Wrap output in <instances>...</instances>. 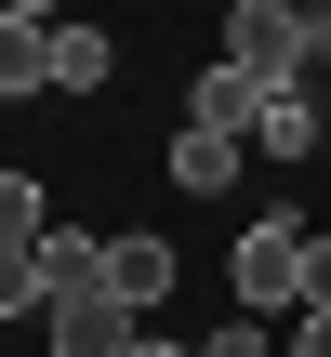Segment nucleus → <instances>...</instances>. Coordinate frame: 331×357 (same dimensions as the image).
<instances>
[{
    "mask_svg": "<svg viewBox=\"0 0 331 357\" xmlns=\"http://www.w3.org/2000/svg\"><path fill=\"white\" fill-rule=\"evenodd\" d=\"M226 66L265 79V93L318 79V53H305V0H226Z\"/></svg>",
    "mask_w": 331,
    "mask_h": 357,
    "instance_id": "nucleus-1",
    "label": "nucleus"
},
{
    "mask_svg": "<svg viewBox=\"0 0 331 357\" xmlns=\"http://www.w3.org/2000/svg\"><path fill=\"white\" fill-rule=\"evenodd\" d=\"M40 238H53L40 172H0V318H27V305H40Z\"/></svg>",
    "mask_w": 331,
    "mask_h": 357,
    "instance_id": "nucleus-2",
    "label": "nucleus"
},
{
    "mask_svg": "<svg viewBox=\"0 0 331 357\" xmlns=\"http://www.w3.org/2000/svg\"><path fill=\"white\" fill-rule=\"evenodd\" d=\"M239 305L252 318H292L305 305V225H252L239 238Z\"/></svg>",
    "mask_w": 331,
    "mask_h": 357,
    "instance_id": "nucleus-3",
    "label": "nucleus"
},
{
    "mask_svg": "<svg viewBox=\"0 0 331 357\" xmlns=\"http://www.w3.org/2000/svg\"><path fill=\"white\" fill-rule=\"evenodd\" d=\"M159 291H172V238H146V225H133V238H106V305H119V318H146Z\"/></svg>",
    "mask_w": 331,
    "mask_h": 357,
    "instance_id": "nucleus-4",
    "label": "nucleus"
},
{
    "mask_svg": "<svg viewBox=\"0 0 331 357\" xmlns=\"http://www.w3.org/2000/svg\"><path fill=\"white\" fill-rule=\"evenodd\" d=\"M252 146H265L279 172H305V159H318V93H305V79L265 93V106H252Z\"/></svg>",
    "mask_w": 331,
    "mask_h": 357,
    "instance_id": "nucleus-5",
    "label": "nucleus"
},
{
    "mask_svg": "<svg viewBox=\"0 0 331 357\" xmlns=\"http://www.w3.org/2000/svg\"><path fill=\"white\" fill-rule=\"evenodd\" d=\"M53 318V357H133V318L106 305V291H80V305H40Z\"/></svg>",
    "mask_w": 331,
    "mask_h": 357,
    "instance_id": "nucleus-6",
    "label": "nucleus"
},
{
    "mask_svg": "<svg viewBox=\"0 0 331 357\" xmlns=\"http://www.w3.org/2000/svg\"><path fill=\"white\" fill-rule=\"evenodd\" d=\"M239 146H252V132H199V119H186V132H172V185H186V199H226V185H239Z\"/></svg>",
    "mask_w": 331,
    "mask_h": 357,
    "instance_id": "nucleus-7",
    "label": "nucleus"
},
{
    "mask_svg": "<svg viewBox=\"0 0 331 357\" xmlns=\"http://www.w3.org/2000/svg\"><path fill=\"white\" fill-rule=\"evenodd\" d=\"M80 291H106V238L53 225V238H40V305H80Z\"/></svg>",
    "mask_w": 331,
    "mask_h": 357,
    "instance_id": "nucleus-8",
    "label": "nucleus"
},
{
    "mask_svg": "<svg viewBox=\"0 0 331 357\" xmlns=\"http://www.w3.org/2000/svg\"><path fill=\"white\" fill-rule=\"evenodd\" d=\"M106 66H119V40H106V26H66V13H53V93H106Z\"/></svg>",
    "mask_w": 331,
    "mask_h": 357,
    "instance_id": "nucleus-9",
    "label": "nucleus"
},
{
    "mask_svg": "<svg viewBox=\"0 0 331 357\" xmlns=\"http://www.w3.org/2000/svg\"><path fill=\"white\" fill-rule=\"evenodd\" d=\"M199 132H252V106H265V79H239V66H199Z\"/></svg>",
    "mask_w": 331,
    "mask_h": 357,
    "instance_id": "nucleus-10",
    "label": "nucleus"
},
{
    "mask_svg": "<svg viewBox=\"0 0 331 357\" xmlns=\"http://www.w3.org/2000/svg\"><path fill=\"white\" fill-rule=\"evenodd\" d=\"M13 93H53V26H13L0 13V106Z\"/></svg>",
    "mask_w": 331,
    "mask_h": 357,
    "instance_id": "nucleus-11",
    "label": "nucleus"
},
{
    "mask_svg": "<svg viewBox=\"0 0 331 357\" xmlns=\"http://www.w3.org/2000/svg\"><path fill=\"white\" fill-rule=\"evenodd\" d=\"M199 357H265V318H212V344Z\"/></svg>",
    "mask_w": 331,
    "mask_h": 357,
    "instance_id": "nucleus-12",
    "label": "nucleus"
},
{
    "mask_svg": "<svg viewBox=\"0 0 331 357\" xmlns=\"http://www.w3.org/2000/svg\"><path fill=\"white\" fill-rule=\"evenodd\" d=\"M305 305H331V238H305ZM292 305V318H305Z\"/></svg>",
    "mask_w": 331,
    "mask_h": 357,
    "instance_id": "nucleus-13",
    "label": "nucleus"
},
{
    "mask_svg": "<svg viewBox=\"0 0 331 357\" xmlns=\"http://www.w3.org/2000/svg\"><path fill=\"white\" fill-rule=\"evenodd\" d=\"M292 357H331V305H305V318H292Z\"/></svg>",
    "mask_w": 331,
    "mask_h": 357,
    "instance_id": "nucleus-14",
    "label": "nucleus"
},
{
    "mask_svg": "<svg viewBox=\"0 0 331 357\" xmlns=\"http://www.w3.org/2000/svg\"><path fill=\"white\" fill-rule=\"evenodd\" d=\"M133 357H199V344H159V331H133Z\"/></svg>",
    "mask_w": 331,
    "mask_h": 357,
    "instance_id": "nucleus-15",
    "label": "nucleus"
}]
</instances>
